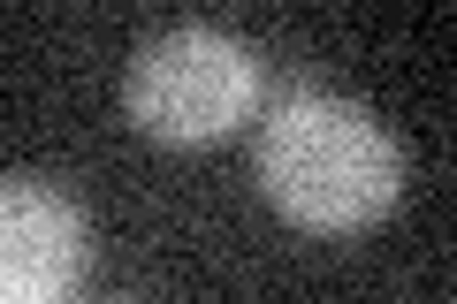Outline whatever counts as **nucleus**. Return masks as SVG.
Returning a JSON list of instances; mask_svg holds the SVG:
<instances>
[{"label": "nucleus", "instance_id": "f03ea898", "mask_svg": "<svg viewBox=\"0 0 457 304\" xmlns=\"http://www.w3.org/2000/svg\"><path fill=\"white\" fill-rule=\"evenodd\" d=\"M260 107V53L213 23H176L137 46L122 77V114L153 144H213Z\"/></svg>", "mask_w": 457, "mask_h": 304}, {"label": "nucleus", "instance_id": "7ed1b4c3", "mask_svg": "<svg viewBox=\"0 0 457 304\" xmlns=\"http://www.w3.org/2000/svg\"><path fill=\"white\" fill-rule=\"evenodd\" d=\"M84 259H92L84 213L54 183H0V304H69L84 282Z\"/></svg>", "mask_w": 457, "mask_h": 304}, {"label": "nucleus", "instance_id": "f257e3e1", "mask_svg": "<svg viewBox=\"0 0 457 304\" xmlns=\"http://www.w3.org/2000/svg\"><path fill=\"white\" fill-rule=\"evenodd\" d=\"M260 191L305 236H359V228L389 221L396 191H404V152L396 137L351 99L290 92L260 122Z\"/></svg>", "mask_w": 457, "mask_h": 304}]
</instances>
